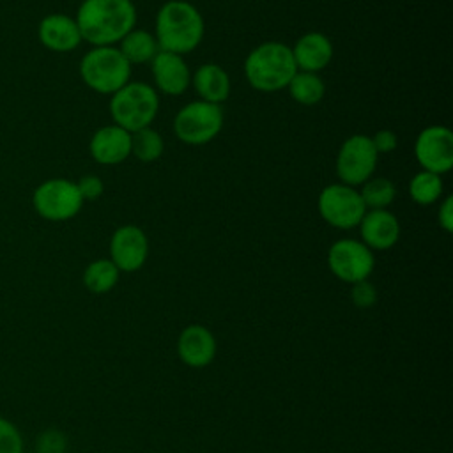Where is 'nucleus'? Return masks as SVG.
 Masks as SVG:
<instances>
[{
	"label": "nucleus",
	"instance_id": "31",
	"mask_svg": "<svg viewBox=\"0 0 453 453\" xmlns=\"http://www.w3.org/2000/svg\"><path fill=\"white\" fill-rule=\"evenodd\" d=\"M437 223L446 234L453 230V196H446L441 202L437 211Z\"/></svg>",
	"mask_w": 453,
	"mask_h": 453
},
{
	"label": "nucleus",
	"instance_id": "4",
	"mask_svg": "<svg viewBox=\"0 0 453 453\" xmlns=\"http://www.w3.org/2000/svg\"><path fill=\"white\" fill-rule=\"evenodd\" d=\"M159 110V96L154 87L143 81H127L122 88L111 94L110 115L113 124L134 133L149 127Z\"/></svg>",
	"mask_w": 453,
	"mask_h": 453
},
{
	"label": "nucleus",
	"instance_id": "10",
	"mask_svg": "<svg viewBox=\"0 0 453 453\" xmlns=\"http://www.w3.org/2000/svg\"><path fill=\"white\" fill-rule=\"evenodd\" d=\"M329 271L345 283L368 280L375 267L373 251L361 241L345 237L334 241L327 250Z\"/></svg>",
	"mask_w": 453,
	"mask_h": 453
},
{
	"label": "nucleus",
	"instance_id": "30",
	"mask_svg": "<svg viewBox=\"0 0 453 453\" xmlns=\"http://www.w3.org/2000/svg\"><path fill=\"white\" fill-rule=\"evenodd\" d=\"M370 138H372V143H373L377 154H388V152L395 150V149H396V143H398L396 134H395L391 129H379V131H377L373 136H370Z\"/></svg>",
	"mask_w": 453,
	"mask_h": 453
},
{
	"label": "nucleus",
	"instance_id": "20",
	"mask_svg": "<svg viewBox=\"0 0 453 453\" xmlns=\"http://www.w3.org/2000/svg\"><path fill=\"white\" fill-rule=\"evenodd\" d=\"M119 51L124 55V58L134 65V64H150V60L157 55L159 46L154 37V34L147 30H136L133 28L127 35L122 37L119 42Z\"/></svg>",
	"mask_w": 453,
	"mask_h": 453
},
{
	"label": "nucleus",
	"instance_id": "21",
	"mask_svg": "<svg viewBox=\"0 0 453 453\" xmlns=\"http://www.w3.org/2000/svg\"><path fill=\"white\" fill-rule=\"evenodd\" d=\"M290 97L304 106H313L322 101L326 94V85L319 73H306V71H297L290 83L287 85Z\"/></svg>",
	"mask_w": 453,
	"mask_h": 453
},
{
	"label": "nucleus",
	"instance_id": "16",
	"mask_svg": "<svg viewBox=\"0 0 453 453\" xmlns=\"http://www.w3.org/2000/svg\"><path fill=\"white\" fill-rule=\"evenodd\" d=\"M37 37L46 50L55 53H69L81 42L76 19L62 12L44 16L37 27Z\"/></svg>",
	"mask_w": 453,
	"mask_h": 453
},
{
	"label": "nucleus",
	"instance_id": "1",
	"mask_svg": "<svg viewBox=\"0 0 453 453\" xmlns=\"http://www.w3.org/2000/svg\"><path fill=\"white\" fill-rule=\"evenodd\" d=\"M81 41L92 46H113L136 23V7L131 0H83L76 11Z\"/></svg>",
	"mask_w": 453,
	"mask_h": 453
},
{
	"label": "nucleus",
	"instance_id": "32",
	"mask_svg": "<svg viewBox=\"0 0 453 453\" xmlns=\"http://www.w3.org/2000/svg\"><path fill=\"white\" fill-rule=\"evenodd\" d=\"M186 2H189V0H186Z\"/></svg>",
	"mask_w": 453,
	"mask_h": 453
},
{
	"label": "nucleus",
	"instance_id": "13",
	"mask_svg": "<svg viewBox=\"0 0 453 453\" xmlns=\"http://www.w3.org/2000/svg\"><path fill=\"white\" fill-rule=\"evenodd\" d=\"M361 242L372 251L393 248L400 239V223L388 209H370L359 221Z\"/></svg>",
	"mask_w": 453,
	"mask_h": 453
},
{
	"label": "nucleus",
	"instance_id": "26",
	"mask_svg": "<svg viewBox=\"0 0 453 453\" xmlns=\"http://www.w3.org/2000/svg\"><path fill=\"white\" fill-rule=\"evenodd\" d=\"M0 453H23V437L19 428L0 416Z\"/></svg>",
	"mask_w": 453,
	"mask_h": 453
},
{
	"label": "nucleus",
	"instance_id": "11",
	"mask_svg": "<svg viewBox=\"0 0 453 453\" xmlns=\"http://www.w3.org/2000/svg\"><path fill=\"white\" fill-rule=\"evenodd\" d=\"M414 156L421 170L442 175L453 166V133L446 126H428L414 142Z\"/></svg>",
	"mask_w": 453,
	"mask_h": 453
},
{
	"label": "nucleus",
	"instance_id": "6",
	"mask_svg": "<svg viewBox=\"0 0 453 453\" xmlns=\"http://www.w3.org/2000/svg\"><path fill=\"white\" fill-rule=\"evenodd\" d=\"M223 127V108L207 101H191L173 119L175 136L188 145H203L214 140Z\"/></svg>",
	"mask_w": 453,
	"mask_h": 453
},
{
	"label": "nucleus",
	"instance_id": "5",
	"mask_svg": "<svg viewBox=\"0 0 453 453\" xmlns=\"http://www.w3.org/2000/svg\"><path fill=\"white\" fill-rule=\"evenodd\" d=\"M80 76L94 92L111 96L131 78V64L115 46H92L80 60Z\"/></svg>",
	"mask_w": 453,
	"mask_h": 453
},
{
	"label": "nucleus",
	"instance_id": "22",
	"mask_svg": "<svg viewBox=\"0 0 453 453\" xmlns=\"http://www.w3.org/2000/svg\"><path fill=\"white\" fill-rule=\"evenodd\" d=\"M120 271L110 258L92 260L83 271V285L92 294H106L119 281Z\"/></svg>",
	"mask_w": 453,
	"mask_h": 453
},
{
	"label": "nucleus",
	"instance_id": "12",
	"mask_svg": "<svg viewBox=\"0 0 453 453\" xmlns=\"http://www.w3.org/2000/svg\"><path fill=\"white\" fill-rule=\"evenodd\" d=\"M149 257V239L136 225H122L110 237V260L119 271L134 273Z\"/></svg>",
	"mask_w": 453,
	"mask_h": 453
},
{
	"label": "nucleus",
	"instance_id": "24",
	"mask_svg": "<svg viewBox=\"0 0 453 453\" xmlns=\"http://www.w3.org/2000/svg\"><path fill=\"white\" fill-rule=\"evenodd\" d=\"M163 150H165L163 136L150 126L131 133V154L138 161L152 163L161 157Z\"/></svg>",
	"mask_w": 453,
	"mask_h": 453
},
{
	"label": "nucleus",
	"instance_id": "29",
	"mask_svg": "<svg viewBox=\"0 0 453 453\" xmlns=\"http://www.w3.org/2000/svg\"><path fill=\"white\" fill-rule=\"evenodd\" d=\"M76 186H78V191H80L83 202H85V200H96V198H99V196L103 195V191H104L103 180H101L97 175H92V173H90V175H83V177L76 182Z\"/></svg>",
	"mask_w": 453,
	"mask_h": 453
},
{
	"label": "nucleus",
	"instance_id": "25",
	"mask_svg": "<svg viewBox=\"0 0 453 453\" xmlns=\"http://www.w3.org/2000/svg\"><path fill=\"white\" fill-rule=\"evenodd\" d=\"M442 179L437 173L419 170L409 182V195L418 205H432L442 195Z\"/></svg>",
	"mask_w": 453,
	"mask_h": 453
},
{
	"label": "nucleus",
	"instance_id": "27",
	"mask_svg": "<svg viewBox=\"0 0 453 453\" xmlns=\"http://www.w3.org/2000/svg\"><path fill=\"white\" fill-rule=\"evenodd\" d=\"M67 437L57 428L44 430L35 441V453H65Z\"/></svg>",
	"mask_w": 453,
	"mask_h": 453
},
{
	"label": "nucleus",
	"instance_id": "3",
	"mask_svg": "<svg viewBox=\"0 0 453 453\" xmlns=\"http://www.w3.org/2000/svg\"><path fill=\"white\" fill-rule=\"evenodd\" d=\"M297 65L290 46L267 41L255 46L244 60V76L248 83L258 92H278L287 88Z\"/></svg>",
	"mask_w": 453,
	"mask_h": 453
},
{
	"label": "nucleus",
	"instance_id": "14",
	"mask_svg": "<svg viewBox=\"0 0 453 453\" xmlns=\"http://www.w3.org/2000/svg\"><path fill=\"white\" fill-rule=\"evenodd\" d=\"M216 338L200 324L186 326L177 338V356L191 368H205L216 357Z\"/></svg>",
	"mask_w": 453,
	"mask_h": 453
},
{
	"label": "nucleus",
	"instance_id": "2",
	"mask_svg": "<svg viewBox=\"0 0 453 453\" xmlns=\"http://www.w3.org/2000/svg\"><path fill=\"white\" fill-rule=\"evenodd\" d=\"M205 23L198 9L186 0H168L156 14V41L159 51L191 53L203 39Z\"/></svg>",
	"mask_w": 453,
	"mask_h": 453
},
{
	"label": "nucleus",
	"instance_id": "7",
	"mask_svg": "<svg viewBox=\"0 0 453 453\" xmlns=\"http://www.w3.org/2000/svg\"><path fill=\"white\" fill-rule=\"evenodd\" d=\"M32 205L35 212L48 221H67L81 211L83 198L74 180L55 177L35 188Z\"/></svg>",
	"mask_w": 453,
	"mask_h": 453
},
{
	"label": "nucleus",
	"instance_id": "18",
	"mask_svg": "<svg viewBox=\"0 0 453 453\" xmlns=\"http://www.w3.org/2000/svg\"><path fill=\"white\" fill-rule=\"evenodd\" d=\"M297 71L319 73L326 69L333 58V44L322 32H306L290 48Z\"/></svg>",
	"mask_w": 453,
	"mask_h": 453
},
{
	"label": "nucleus",
	"instance_id": "17",
	"mask_svg": "<svg viewBox=\"0 0 453 453\" xmlns=\"http://www.w3.org/2000/svg\"><path fill=\"white\" fill-rule=\"evenodd\" d=\"M88 150L101 165H119L131 156V133L117 124L103 126L92 134Z\"/></svg>",
	"mask_w": 453,
	"mask_h": 453
},
{
	"label": "nucleus",
	"instance_id": "19",
	"mask_svg": "<svg viewBox=\"0 0 453 453\" xmlns=\"http://www.w3.org/2000/svg\"><path fill=\"white\" fill-rule=\"evenodd\" d=\"M191 85L198 94L200 101H207L212 104H221L230 96V76L219 64H202L191 74Z\"/></svg>",
	"mask_w": 453,
	"mask_h": 453
},
{
	"label": "nucleus",
	"instance_id": "8",
	"mask_svg": "<svg viewBox=\"0 0 453 453\" xmlns=\"http://www.w3.org/2000/svg\"><path fill=\"white\" fill-rule=\"evenodd\" d=\"M317 209L320 218L327 225L342 230H350L357 226L366 212L359 189L347 186L343 182L326 186L319 193Z\"/></svg>",
	"mask_w": 453,
	"mask_h": 453
},
{
	"label": "nucleus",
	"instance_id": "15",
	"mask_svg": "<svg viewBox=\"0 0 453 453\" xmlns=\"http://www.w3.org/2000/svg\"><path fill=\"white\" fill-rule=\"evenodd\" d=\"M156 88L166 96H180L191 85V73L182 55L157 51L150 60Z\"/></svg>",
	"mask_w": 453,
	"mask_h": 453
},
{
	"label": "nucleus",
	"instance_id": "28",
	"mask_svg": "<svg viewBox=\"0 0 453 453\" xmlns=\"http://www.w3.org/2000/svg\"><path fill=\"white\" fill-rule=\"evenodd\" d=\"M350 301L357 308H370V306H373L377 303V288H375V285L370 283L368 280L352 283Z\"/></svg>",
	"mask_w": 453,
	"mask_h": 453
},
{
	"label": "nucleus",
	"instance_id": "23",
	"mask_svg": "<svg viewBox=\"0 0 453 453\" xmlns=\"http://www.w3.org/2000/svg\"><path fill=\"white\" fill-rule=\"evenodd\" d=\"M359 195L366 211L388 209L395 202L396 188L388 177H370L366 182L361 184Z\"/></svg>",
	"mask_w": 453,
	"mask_h": 453
},
{
	"label": "nucleus",
	"instance_id": "9",
	"mask_svg": "<svg viewBox=\"0 0 453 453\" xmlns=\"http://www.w3.org/2000/svg\"><path fill=\"white\" fill-rule=\"evenodd\" d=\"M379 154L366 134H350L343 140L336 154V175L347 186H361L366 182L377 166Z\"/></svg>",
	"mask_w": 453,
	"mask_h": 453
}]
</instances>
